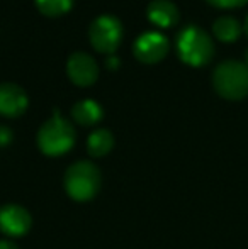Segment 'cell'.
<instances>
[{
	"instance_id": "9a60e30c",
	"label": "cell",
	"mask_w": 248,
	"mask_h": 249,
	"mask_svg": "<svg viewBox=\"0 0 248 249\" xmlns=\"http://www.w3.org/2000/svg\"><path fill=\"white\" fill-rule=\"evenodd\" d=\"M206 2L218 7V9H236V7L247 5L248 0H206Z\"/></svg>"
},
{
	"instance_id": "3957f363",
	"label": "cell",
	"mask_w": 248,
	"mask_h": 249,
	"mask_svg": "<svg viewBox=\"0 0 248 249\" xmlns=\"http://www.w3.org/2000/svg\"><path fill=\"white\" fill-rule=\"evenodd\" d=\"M75 129L68 121L58 115L48 119L38 132V146L46 156H63L75 144Z\"/></svg>"
},
{
	"instance_id": "9c48e42d",
	"label": "cell",
	"mask_w": 248,
	"mask_h": 249,
	"mask_svg": "<svg viewBox=\"0 0 248 249\" xmlns=\"http://www.w3.org/2000/svg\"><path fill=\"white\" fill-rule=\"evenodd\" d=\"M29 99L26 92L16 83H0V115L3 117H19L26 112Z\"/></svg>"
},
{
	"instance_id": "277c9868",
	"label": "cell",
	"mask_w": 248,
	"mask_h": 249,
	"mask_svg": "<svg viewBox=\"0 0 248 249\" xmlns=\"http://www.w3.org/2000/svg\"><path fill=\"white\" fill-rule=\"evenodd\" d=\"M100 188V171L90 161H76L65 173V190L76 202L94 198Z\"/></svg>"
},
{
	"instance_id": "5b68a950",
	"label": "cell",
	"mask_w": 248,
	"mask_h": 249,
	"mask_svg": "<svg viewBox=\"0 0 248 249\" xmlns=\"http://www.w3.org/2000/svg\"><path fill=\"white\" fill-rule=\"evenodd\" d=\"M90 44L99 53L113 54L119 48L123 39V26L121 20L114 16H100L90 24L89 29Z\"/></svg>"
},
{
	"instance_id": "2e32d148",
	"label": "cell",
	"mask_w": 248,
	"mask_h": 249,
	"mask_svg": "<svg viewBox=\"0 0 248 249\" xmlns=\"http://www.w3.org/2000/svg\"><path fill=\"white\" fill-rule=\"evenodd\" d=\"M12 131H10L7 125H0V148H3V146H7L10 141H12Z\"/></svg>"
},
{
	"instance_id": "4fadbf2b",
	"label": "cell",
	"mask_w": 248,
	"mask_h": 249,
	"mask_svg": "<svg viewBox=\"0 0 248 249\" xmlns=\"http://www.w3.org/2000/svg\"><path fill=\"white\" fill-rule=\"evenodd\" d=\"M114 148V136L107 129H97L87 139V149L94 158H102Z\"/></svg>"
},
{
	"instance_id": "7c38bea8",
	"label": "cell",
	"mask_w": 248,
	"mask_h": 249,
	"mask_svg": "<svg viewBox=\"0 0 248 249\" xmlns=\"http://www.w3.org/2000/svg\"><path fill=\"white\" fill-rule=\"evenodd\" d=\"M212 33H214L216 39H219L221 43H235V41H238L240 36H242L243 26L235 17L223 16L214 20V24H212Z\"/></svg>"
},
{
	"instance_id": "7a4b0ae2",
	"label": "cell",
	"mask_w": 248,
	"mask_h": 249,
	"mask_svg": "<svg viewBox=\"0 0 248 249\" xmlns=\"http://www.w3.org/2000/svg\"><path fill=\"white\" fill-rule=\"evenodd\" d=\"M177 54L182 63L201 68L206 66L214 56V43L204 29L197 26H187L177 36Z\"/></svg>"
},
{
	"instance_id": "ac0fdd59",
	"label": "cell",
	"mask_w": 248,
	"mask_h": 249,
	"mask_svg": "<svg viewBox=\"0 0 248 249\" xmlns=\"http://www.w3.org/2000/svg\"><path fill=\"white\" fill-rule=\"evenodd\" d=\"M243 33L248 36V16H247V19H245V22H243Z\"/></svg>"
},
{
	"instance_id": "e0dca14e",
	"label": "cell",
	"mask_w": 248,
	"mask_h": 249,
	"mask_svg": "<svg viewBox=\"0 0 248 249\" xmlns=\"http://www.w3.org/2000/svg\"><path fill=\"white\" fill-rule=\"evenodd\" d=\"M0 249H17V246L10 241H0Z\"/></svg>"
},
{
	"instance_id": "ba28073f",
	"label": "cell",
	"mask_w": 248,
	"mask_h": 249,
	"mask_svg": "<svg viewBox=\"0 0 248 249\" xmlns=\"http://www.w3.org/2000/svg\"><path fill=\"white\" fill-rule=\"evenodd\" d=\"M31 213L17 203L0 207V232L10 237L24 236L31 229Z\"/></svg>"
},
{
	"instance_id": "d6986e66",
	"label": "cell",
	"mask_w": 248,
	"mask_h": 249,
	"mask_svg": "<svg viewBox=\"0 0 248 249\" xmlns=\"http://www.w3.org/2000/svg\"><path fill=\"white\" fill-rule=\"evenodd\" d=\"M109 65L113 66V68H116V65H117V59H116V58H111V59H109Z\"/></svg>"
},
{
	"instance_id": "6da1fadb",
	"label": "cell",
	"mask_w": 248,
	"mask_h": 249,
	"mask_svg": "<svg viewBox=\"0 0 248 249\" xmlns=\"http://www.w3.org/2000/svg\"><path fill=\"white\" fill-rule=\"evenodd\" d=\"M212 87L226 100H242L248 97V65L245 61L226 59L212 71Z\"/></svg>"
},
{
	"instance_id": "5bb4252c",
	"label": "cell",
	"mask_w": 248,
	"mask_h": 249,
	"mask_svg": "<svg viewBox=\"0 0 248 249\" xmlns=\"http://www.w3.org/2000/svg\"><path fill=\"white\" fill-rule=\"evenodd\" d=\"M36 5L44 16L60 17L72 9L73 0H36Z\"/></svg>"
},
{
	"instance_id": "8fae6325",
	"label": "cell",
	"mask_w": 248,
	"mask_h": 249,
	"mask_svg": "<svg viewBox=\"0 0 248 249\" xmlns=\"http://www.w3.org/2000/svg\"><path fill=\"white\" fill-rule=\"evenodd\" d=\"M72 117L78 122L83 127H90V125H95L97 122L102 121L104 110L95 100H80L73 105L72 108Z\"/></svg>"
},
{
	"instance_id": "30bf717a",
	"label": "cell",
	"mask_w": 248,
	"mask_h": 249,
	"mask_svg": "<svg viewBox=\"0 0 248 249\" xmlns=\"http://www.w3.org/2000/svg\"><path fill=\"white\" fill-rule=\"evenodd\" d=\"M146 16L155 26L158 27H172L179 22V9L170 0H153L146 9Z\"/></svg>"
},
{
	"instance_id": "8992f818",
	"label": "cell",
	"mask_w": 248,
	"mask_h": 249,
	"mask_svg": "<svg viewBox=\"0 0 248 249\" xmlns=\"http://www.w3.org/2000/svg\"><path fill=\"white\" fill-rule=\"evenodd\" d=\"M170 51V43L163 34L156 31H148L143 33L133 44V53L136 59L145 65H155L162 61Z\"/></svg>"
},
{
	"instance_id": "ffe728a7",
	"label": "cell",
	"mask_w": 248,
	"mask_h": 249,
	"mask_svg": "<svg viewBox=\"0 0 248 249\" xmlns=\"http://www.w3.org/2000/svg\"><path fill=\"white\" fill-rule=\"evenodd\" d=\"M245 63L248 65V50H247V53H245Z\"/></svg>"
},
{
	"instance_id": "52a82bcc",
	"label": "cell",
	"mask_w": 248,
	"mask_h": 249,
	"mask_svg": "<svg viewBox=\"0 0 248 249\" xmlns=\"http://www.w3.org/2000/svg\"><path fill=\"white\" fill-rule=\"evenodd\" d=\"M66 73L72 83H75L76 87H90L99 78V66L90 54L76 51L70 54L66 61Z\"/></svg>"
}]
</instances>
